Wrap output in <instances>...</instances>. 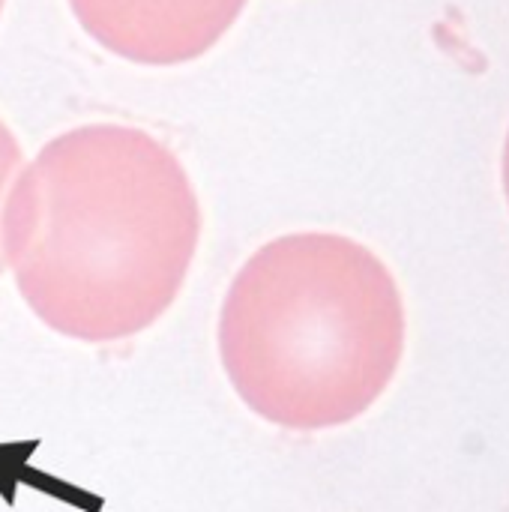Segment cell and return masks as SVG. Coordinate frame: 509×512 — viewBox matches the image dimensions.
Here are the masks:
<instances>
[{"label":"cell","mask_w":509,"mask_h":512,"mask_svg":"<svg viewBox=\"0 0 509 512\" xmlns=\"http://www.w3.org/2000/svg\"><path fill=\"white\" fill-rule=\"evenodd\" d=\"M504 192H507V201H509V135H507V147H504Z\"/></svg>","instance_id":"5b68a950"},{"label":"cell","mask_w":509,"mask_h":512,"mask_svg":"<svg viewBox=\"0 0 509 512\" xmlns=\"http://www.w3.org/2000/svg\"><path fill=\"white\" fill-rule=\"evenodd\" d=\"M18 162H21V147H18L15 135L6 129V123L0 120V201H3V192L9 186ZM0 273H3V243H0Z\"/></svg>","instance_id":"277c9868"},{"label":"cell","mask_w":509,"mask_h":512,"mask_svg":"<svg viewBox=\"0 0 509 512\" xmlns=\"http://www.w3.org/2000/svg\"><path fill=\"white\" fill-rule=\"evenodd\" d=\"M0 9H3V0H0Z\"/></svg>","instance_id":"8992f818"},{"label":"cell","mask_w":509,"mask_h":512,"mask_svg":"<svg viewBox=\"0 0 509 512\" xmlns=\"http://www.w3.org/2000/svg\"><path fill=\"white\" fill-rule=\"evenodd\" d=\"M405 351V306L387 264L342 234H285L234 276L219 354L267 423L315 432L366 414Z\"/></svg>","instance_id":"7a4b0ae2"},{"label":"cell","mask_w":509,"mask_h":512,"mask_svg":"<svg viewBox=\"0 0 509 512\" xmlns=\"http://www.w3.org/2000/svg\"><path fill=\"white\" fill-rule=\"evenodd\" d=\"M90 39L144 66L207 54L240 18L246 0H69Z\"/></svg>","instance_id":"3957f363"},{"label":"cell","mask_w":509,"mask_h":512,"mask_svg":"<svg viewBox=\"0 0 509 512\" xmlns=\"http://www.w3.org/2000/svg\"><path fill=\"white\" fill-rule=\"evenodd\" d=\"M201 210L180 159L150 132L78 126L21 171L0 219L24 303L78 342L147 330L180 294Z\"/></svg>","instance_id":"6da1fadb"}]
</instances>
